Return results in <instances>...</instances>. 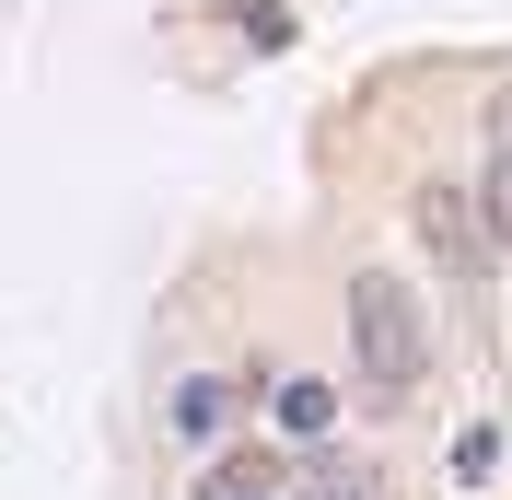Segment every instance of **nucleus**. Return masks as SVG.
<instances>
[{
    "label": "nucleus",
    "instance_id": "nucleus-1",
    "mask_svg": "<svg viewBox=\"0 0 512 500\" xmlns=\"http://www.w3.org/2000/svg\"><path fill=\"white\" fill-rule=\"evenodd\" d=\"M350 338H361V373H373L384 396H408V384L431 373V326H419V303L384 280V268L350 280Z\"/></svg>",
    "mask_w": 512,
    "mask_h": 500
},
{
    "label": "nucleus",
    "instance_id": "nucleus-2",
    "mask_svg": "<svg viewBox=\"0 0 512 500\" xmlns=\"http://www.w3.org/2000/svg\"><path fill=\"white\" fill-rule=\"evenodd\" d=\"M419 233H431V256H443V268H478V256H489L478 198H466V187H419Z\"/></svg>",
    "mask_w": 512,
    "mask_h": 500
},
{
    "label": "nucleus",
    "instance_id": "nucleus-3",
    "mask_svg": "<svg viewBox=\"0 0 512 500\" xmlns=\"http://www.w3.org/2000/svg\"><path fill=\"white\" fill-rule=\"evenodd\" d=\"M233 419H245V384H222V373H198L187 396H175V431H187V442H222Z\"/></svg>",
    "mask_w": 512,
    "mask_h": 500
},
{
    "label": "nucleus",
    "instance_id": "nucleus-4",
    "mask_svg": "<svg viewBox=\"0 0 512 500\" xmlns=\"http://www.w3.org/2000/svg\"><path fill=\"white\" fill-rule=\"evenodd\" d=\"M280 489H291V466L245 442V454H222V466H210V489H198V500H280Z\"/></svg>",
    "mask_w": 512,
    "mask_h": 500
},
{
    "label": "nucleus",
    "instance_id": "nucleus-5",
    "mask_svg": "<svg viewBox=\"0 0 512 500\" xmlns=\"http://www.w3.org/2000/svg\"><path fill=\"white\" fill-rule=\"evenodd\" d=\"M326 419H338V396H326L315 373H303V384H280V431H291V442H315Z\"/></svg>",
    "mask_w": 512,
    "mask_h": 500
},
{
    "label": "nucleus",
    "instance_id": "nucleus-6",
    "mask_svg": "<svg viewBox=\"0 0 512 500\" xmlns=\"http://www.w3.org/2000/svg\"><path fill=\"white\" fill-rule=\"evenodd\" d=\"M478 221H489V245H512V152L489 163V198H478Z\"/></svg>",
    "mask_w": 512,
    "mask_h": 500
},
{
    "label": "nucleus",
    "instance_id": "nucleus-7",
    "mask_svg": "<svg viewBox=\"0 0 512 500\" xmlns=\"http://www.w3.org/2000/svg\"><path fill=\"white\" fill-rule=\"evenodd\" d=\"M303 500H361V466H315V477H303Z\"/></svg>",
    "mask_w": 512,
    "mask_h": 500
},
{
    "label": "nucleus",
    "instance_id": "nucleus-8",
    "mask_svg": "<svg viewBox=\"0 0 512 500\" xmlns=\"http://www.w3.org/2000/svg\"><path fill=\"white\" fill-rule=\"evenodd\" d=\"M489 128H501V152H512V82H501V94H489Z\"/></svg>",
    "mask_w": 512,
    "mask_h": 500
}]
</instances>
